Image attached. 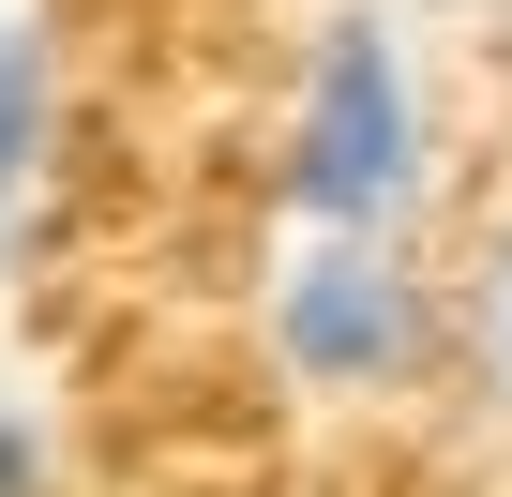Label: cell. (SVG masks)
Returning <instances> with one entry per match:
<instances>
[{"label":"cell","instance_id":"obj_1","mask_svg":"<svg viewBox=\"0 0 512 497\" xmlns=\"http://www.w3.org/2000/svg\"><path fill=\"white\" fill-rule=\"evenodd\" d=\"M437 196V76L407 46V16L332 0L287 61V136H272V211L332 226V241H407Z\"/></svg>","mask_w":512,"mask_h":497},{"label":"cell","instance_id":"obj_2","mask_svg":"<svg viewBox=\"0 0 512 497\" xmlns=\"http://www.w3.org/2000/svg\"><path fill=\"white\" fill-rule=\"evenodd\" d=\"M256 332H272L287 392L377 407V392L437 377V272L407 257V241H332V226H287L272 287H256Z\"/></svg>","mask_w":512,"mask_h":497},{"label":"cell","instance_id":"obj_3","mask_svg":"<svg viewBox=\"0 0 512 497\" xmlns=\"http://www.w3.org/2000/svg\"><path fill=\"white\" fill-rule=\"evenodd\" d=\"M437 377L482 437H512V196L482 211V241L437 272Z\"/></svg>","mask_w":512,"mask_h":497},{"label":"cell","instance_id":"obj_4","mask_svg":"<svg viewBox=\"0 0 512 497\" xmlns=\"http://www.w3.org/2000/svg\"><path fill=\"white\" fill-rule=\"evenodd\" d=\"M46 181H61V46L16 16V0H0V272L31 257Z\"/></svg>","mask_w":512,"mask_h":497},{"label":"cell","instance_id":"obj_5","mask_svg":"<svg viewBox=\"0 0 512 497\" xmlns=\"http://www.w3.org/2000/svg\"><path fill=\"white\" fill-rule=\"evenodd\" d=\"M0 497H61V437L31 407H0Z\"/></svg>","mask_w":512,"mask_h":497}]
</instances>
